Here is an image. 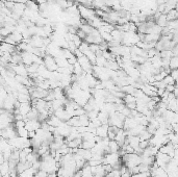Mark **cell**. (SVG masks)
Segmentation results:
<instances>
[{
	"label": "cell",
	"mask_w": 178,
	"mask_h": 177,
	"mask_svg": "<svg viewBox=\"0 0 178 177\" xmlns=\"http://www.w3.org/2000/svg\"><path fill=\"white\" fill-rule=\"evenodd\" d=\"M44 66H45L46 69H47L48 71H50V72L56 71L57 68H59L56 63H55L54 57L49 55V54H46L45 57H44Z\"/></svg>",
	"instance_id": "1"
},
{
	"label": "cell",
	"mask_w": 178,
	"mask_h": 177,
	"mask_svg": "<svg viewBox=\"0 0 178 177\" xmlns=\"http://www.w3.org/2000/svg\"><path fill=\"white\" fill-rule=\"evenodd\" d=\"M120 160V155L118 153H107L103 156L102 158V165H110L114 166L116 163Z\"/></svg>",
	"instance_id": "2"
},
{
	"label": "cell",
	"mask_w": 178,
	"mask_h": 177,
	"mask_svg": "<svg viewBox=\"0 0 178 177\" xmlns=\"http://www.w3.org/2000/svg\"><path fill=\"white\" fill-rule=\"evenodd\" d=\"M107 130H108V124H101L100 126H98V127H96V135H98V137H102V139H104V137H107Z\"/></svg>",
	"instance_id": "3"
},
{
	"label": "cell",
	"mask_w": 178,
	"mask_h": 177,
	"mask_svg": "<svg viewBox=\"0 0 178 177\" xmlns=\"http://www.w3.org/2000/svg\"><path fill=\"white\" fill-rule=\"evenodd\" d=\"M119 149L120 146L118 145L117 142L115 140H110V142H108V151H110V153H118Z\"/></svg>",
	"instance_id": "4"
},
{
	"label": "cell",
	"mask_w": 178,
	"mask_h": 177,
	"mask_svg": "<svg viewBox=\"0 0 178 177\" xmlns=\"http://www.w3.org/2000/svg\"><path fill=\"white\" fill-rule=\"evenodd\" d=\"M155 21H156V24L158 25V26H161V28L167 26L168 20H167V17H166L165 14H161V15H159V17L157 18Z\"/></svg>",
	"instance_id": "5"
},
{
	"label": "cell",
	"mask_w": 178,
	"mask_h": 177,
	"mask_svg": "<svg viewBox=\"0 0 178 177\" xmlns=\"http://www.w3.org/2000/svg\"><path fill=\"white\" fill-rule=\"evenodd\" d=\"M166 17H167L168 21H173V20H177V17H178L177 10H176V8H173V10H171L168 14H166Z\"/></svg>",
	"instance_id": "6"
},
{
	"label": "cell",
	"mask_w": 178,
	"mask_h": 177,
	"mask_svg": "<svg viewBox=\"0 0 178 177\" xmlns=\"http://www.w3.org/2000/svg\"><path fill=\"white\" fill-rule=\"evenodd\" d=\"M178 67V57L177 56H172L169 61V69L170 70H174L177 69Z\"/></svg>",
	"instance_id": "7"
},
{
	"label": "cell",
	"mask_w": 178,
	"mask_h": 177,
	"mask_svg": "<svg viewBox=\"0 0 178 177\" xmlns=\"http://www.w3.org/2000/svg\"><path fill=\"white\" fill-rule=\"evenodd\" d=\"M138 137H140V141H148V140H150L152 137V134L145 129V130H143V131L141 132Z\"/></svg>",
	"instance_id": "8"
},
{
	"label": "cell",
	"mask_w": 178,
	"mask_h": 177,
	"mask_svg": "<svg viewBox=\"0 0 178 177\" xmlns=\"http://www.w3.org/2000/svg\"><path fill=\"white\" fill-rule=\"evenodd\" d=\"M105 177H121L120 170H114V169H112V171H110L108 173H106Z\"/></svg>",
	"instance_id": "9"
},
{
	"label": "cell",
	"mask_w": 178,
	"mask_h": 177,
	"mask_svg": "<svg viewBox=\"0 0 178 177\" xmlns=\"http://www.w3.org/2000/svg\"><path fill=\"white\" fill-rule=\"evenodd\" d=\"M163 82L165 84H167V86H168V84H176V81H175V80L170 76V75H167V76L164 78Z\"/></svg>",
	"instance_id": "10"
},
{
	"label": "cell",
	"mask_w": 178,
	"mask_h": 177,
	"mask_svg": "<svg viewBox=\"0 0 178 177\" xmlns=\"http://www.w3.org/2000/svg\"><path fill=\"white\" fill-rule=\"evenodd\" d=\"M170 75L171 77L173 78V79L175 80V81H177V78H178V71H177V69H174V70H171L170 71Z\"/></svg>",
	"instance_id": "11"
},
{
	"label": "cell",
	"mask_w": 178,
	"mask_h": 177,
	"mask_svg": "<svg viewBox=\"0 0 178 177\" xmlns=\"http://www.w3.org/2000/svg\"><path fill=\"white\" fill-rule=\"evenodd\" d=\"M148 146H149V140L148 141H140V143H138V147L141 149H145Z\"/></svg>",
	"instance_id": "12"
},
{
	"label": "cell",
	"mask_w": 178,
	"mask_h": 177,
	"mask_svg": "<svg viewBox=\"0 0 178 177\" xmlns=\"http://www.w3.org/2000/svg\"><path fill=\"white\" fill-rule=\"evenodd\" d=\"M125 106L127 107V109H130V111H132V109H135V107H136V103H135V102L127 103V104H125Z\"/></svg>",
	"instance_id": "13"
},
{
	"label": "cell",
	"mask_w": 178,
	"mask_h": 177,
	"mask_svg": "<svg viewBox=\"0 0 178 177\" xmlns=\"http://www.w3.org/2000/svg\"><path fill=\"white\" fill-rule=\"evenodd\" d=\"M11 39H13L14 41H21V39H22V36L20 33H15L11 36Z\"/></svg>",
	"instance_id": "14"
},
{
	"label": "cell",
	"mask_w": 178,
	"mask_h": 177,
	"mask_svg": "<svg viewBox=\"0 0 178 177\" xmlns=\"http://www.w3.org/2000/svg\"><path fill=\"white\" fill-rule=\"evenodd\" d=\"M34 1L37 2V3L40 5V4H43V3H46V2L48 1V0H34Z\"/></svg>",
	"instance_id": "15"
}]
</instances>
